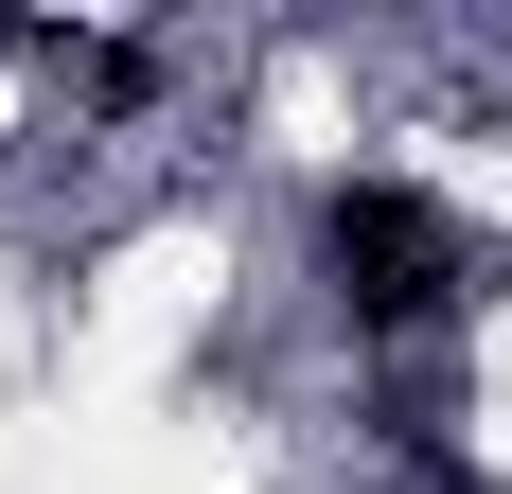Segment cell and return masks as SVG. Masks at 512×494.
<instances>
[{
	"mask_svg": "<svg viewBox=\"0 0 512 494\" xmlns=\"http://www.w3.org/2000/svg\"><path fill=\"white\" fill-rule=\"evenodd\" d=\"M318 265H336V318H354V336H407V318H442V300L477 283V247L442 230L407 177H336V195H318Z\"/></svg>",
	"mask_w": 512,
	"mask_h": 494,
	"instance_id": "cell-1",
	"label": "cell"
}]
</instances>
